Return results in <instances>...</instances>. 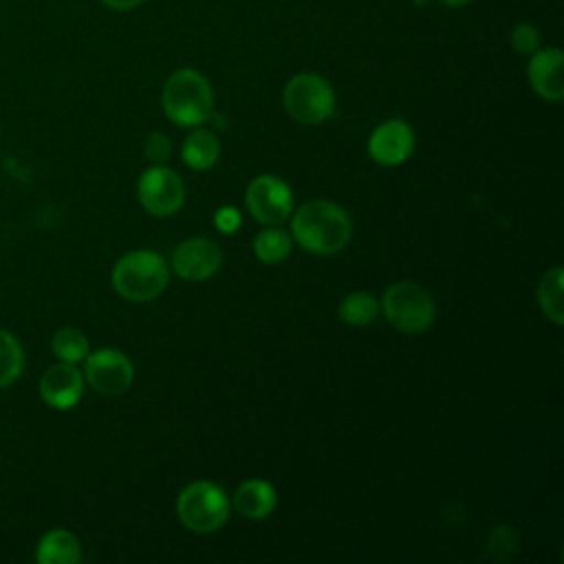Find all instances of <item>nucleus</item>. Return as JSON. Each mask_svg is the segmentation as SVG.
<instances>
[{"label": "nucleus", "instance_id": "obj_1", "mask_svg": "<svg viewBox=\"0 0 564 564\" xmlns=\"http://www.w3.org/2000/svg\"><path fill=\"white\" fill-rule=\"evenodd\" d=\"M352 236L346 209L330 200H306L291 218V238L308 253L330 256L341 251Z\"/></svg>", "mask_w": 564, "mask_h": 564}, {"label": "nucleus", "instance_id": "obj_2", "mask_svg": "<svg viewBox=\"0 0 564 564\" xmlns=\"http://www.w3.org/2000/svg\"><path fill=\"white\" fill-rule=\"evenodd\" d=\"M161 104L172 123L192 128L209 119L214 110V90L198 70L178 68L165 79Z\"/></svg>", "mask_w": 564, "mask_h": 564}, {"label": "nucleus", "instance_id": "obj_3", "mask_svg": "<svg viewBox=\"0 0 564 564\" xmlns=\"http://www.w3.org/2000/svg\"><path fill=\"white\" fill-rule=\"evenodd\" d=\"M170 269L163 256L154 251H130L112 269V286L128 302H150L163 293Z\"/></svg>", "mask_w": 564, "mask_h": 564}, {"label": "nucleus", "instance_id": "obj_4", "mask_svg": "<svg viewBox=\"0 0 564 564\" xmlns=\"http://www.w3.org/2000/svg\"><path fill=\"white\" fill-rule=\"evenodd\" d=\"M386 319L401 333H423L436 317V304L430 291L412 280H399L383 291L379 302Z\"/></svg>", "mask_w": 564, "mask_h": 564}, {"label": "nucleus", "instance_id": "obj_5", "mask_svg": "<svg viewBox=\"0 0 564 564\" xmlns=\"http://www.w3.org/2000/svg\"><path fill=\"white\" fill-rule=\"evenodd\" d=\"M176 516L194 533H214L229 520V498L216 482L196 480L178 494Z\"/></svg>", "mask_w": 564, "mask_h": 564}, {"label": "nucleus", "instance_id": "obj_6", "mask_svg": "<svg viewBox=\"0 0 564 564\" xmlns=\"http://www.w3.org/2000/svg\"><path fill=\"white\" fill-rule=\"evenodd\" d=\"M282 101L289 117L304 126L324 123L335 112V93L330 84L315 73L293 75L284 86Z\"/></svg>", "mask_w": 564, "mask_h": 564}, {"label": "nucleus", "instance_id": "obj_7", "mask_svg": "<svg viewBox=\"0 0 564 564\" xmlns=\"http://www.w3.org/2000/svg\"><path fill=\"white\" fill-rule=\"evenodd\" d=\"M137 198L148 214L172 216L185 200V187L174 170L154 165L139 176Z\"/></svg>", "mask_w": 564, "mask_h": 564}, {"label": "nucleus", "instance_id": "obj_8", "mask_svg": "<svg viewBox=\"0 0 564 564\" xmlns=\"http://www.w3.org/2000/svg\"><path fill=\"white\" fill-rule=\"evenodd\" d=\"M245 203L249 214L262 225H280L293 212L291 187L273 174L256 176L247 185Z\"/></svg>", "mask_w": 564, "mask_h": 564}, {"label": "nucleus", "instance_id": "obj_9", "mask_svg": "<svg viewBox=\"0 0 564 564\" xmlns=\"http://www.w3.org/2000/svg\"><path fill=\"white\" fill-rule=\"evenodd\" d=\"M134 379L132 361L117 348H99L84 359V381L99 394H121Z\"/></svg>", "mask_w": 564, "mask_h": 564}, {"label": "nucleus", "instance_id": "obj_10", "mask_svg": "<svg viewBox=\"0 0 564 564\" xmlns=\"http://www.w3.org/2000/svg\"><path fill=\"white\" fill-rule=\"evenodd\" d=\"M223 264L220 247L209 238L183 240L172 253V269L178 278L200 282L212 278Z\"/></svg>", "mask_w": 564, "mask_h": 564}, {"label": "nucleus", "instance_id": "obj_11", "mask_svg": "<svg viewBox=\"0 0 564 564\" xmlns=\"http://www.w3.org/2000/svg\"><path fill=\"white\" fill-rule=\"evenodd\" d=\"M414 150V130L403 119H388L381 121L370 139H368V152L375 163L379 165H401L410 159Z\"/></svg>", "mask_w": 564, "mask_h": 564}, {"label": "nucleus", "instance_id": "obj_12", "mask_svg": "<svg viewBox=\"0 0 564 564\" xmlns=\"http://www.w3.org/2000/svg\"><path fill=\"white\" fill-rule=\"evenodd\" d=\"M84 394V372L75 364L57 361L40 379V397L55 410H70Z\"/></svg>", "mask_w": 564, "mask_h": 564}, {"label": "nucleus", "instance_id": "obj_13", "mask_svg": "<svg viewBox=\"0 0 564 564\" xmlns=\"http://www.w3.org/2000/svg\"><path fill=\"white\" fill-rule=\"evenodd\" d=\"M562 64L564 55L560 48H538L529 59V82L533 90L546 101H560L564 97Z\"/></svg>", "mask_w": 564, "mask_h": 564}, {"label": "nucleus", "instance_id": "obj_14", "mask_svg": "<svg viewBox=\"0 0 564 564\" xmlns=\"http://www.w3.org/2000/svg\"><path fill=\"white\" fill-rule=\"evenodd\" d=\"M278 505V494L271 482L262 478H249L240 482L234 491V509L249 518V520H260L267 518Z\"/></svg>", "mask_w": 564, "mask_h": 564}, {"label": "nucleus", "instance_id": "obj_15", "mask_svg": "<svg viewBox=\"0 0 564 564\" xmlns=\"http://www.w3.org/2000/svg\"><path fill=\"white\" fill-rule=\"evenodd\" d=\"M40 564H75L82 560V544L68 529H53L44 533L35 546Z\"/></svg>", "mask_w": 564, "mask_h": 564}, {"label": "nucleus", "instance_id": "obj_16", "mask_svg": "<svg viewBox=\"0 0 564 564\" xmlns=\"http://www.w3.org/2000/svg\"><path fill=\"white\" fill-rule=\"evenodd\" d=\"M181 156L192 170H209L220 156L218 137L209 130H194L181 148Z\"/></svg>", "mask_w": 564, "mask_h": 564}, {"label": "nucleus", "instance_id": "obj_17", "mask_svg": "<svg viewBox=\"0 0 564 564\" xmlns=\"http://www.w3.org/2000/svg\"><path fill=\"white\" fill-rule=\"evenodd\" d=\"M562 282H564V273L562 267H553L549 269L540 284H538V304L544 313V317L549 322H553L555 326L564 324V308H562Z\"/></svg>", "mask_w": 564, "mask_h": 564}, {"label": "nucleus", "instance_id": "obj_18", "mask_svg": "<svg viewBox=\"0 0 564 564\" xmlns=\"http://www.w3.org/2000/svg\"><path fill=\"white\" fill-rule=\"evenodd\" d=\"M381 313L379 300L372 293L355 291L339 302V319L348 326H368Z\"/></svg>", "mask_w": 564, "mask_h": 564}, {"label": "nucleus", "instance_id": "obj_19", "mask_svg": "<svg viewBox=\"0 0 564 564\" xmlns=\"http://www.w3.org/2000/svg\"><path fill=\"white\" fill-rule=\"evenodd\" d=\"M291 247H293L291 234H286L278 225H271L269 229H262L253 238V253L264 264L282 262L291 253Z\"/></svg>", "mask_w": 564, "mask_h": 564}, {"label": "nucleus", "instance_id": "obj_20", "mask_svg": "<svg viewBox=\"0 0 564 564\" xmlns=\"http://www.w3.org/2000/svg\"><path fill=\"white\" fill-rule=\"evenodd\" d=\"M51 348L59 361H68V364L84 361L86 355L90 352L86 335L77 328H59L51 339Z\"/></svg>", "mask_w": 564, "mask_h": 564}, {"label": "nucleus", "instance_id": "obj_21", "mask_svg": "<svg viewBox=\"0 0 564 564\" xmlns=\"http://www.w3.org/2000/svg\"><path fill=\"white\" fill-rule=\"evenodd\" d=\"M24 366V352L20 341L0 328V390L11 386Z\"/></svg>", "mask_w": 564, "mask_h": 564}, {"label": "nucleus", "instance_id": "obj_22", "mask_svg": "<svg viewBox=\"0 0 564 564\" xmlns=\"http://www.w3.org/2000/svg\"><path fill=\"white\" fill-rule=\"evenodd\" d=\"M509 42L520 55H533L540 48L542 37L531 22H518L509 33Z\"/></svg>", "mask_w": 564, "mask_h": 564}, {"label": "nucleus", "instance_id": "obj_23", "mask_svg": "<svg viewBox=\"0 0 564 564\" xmlns=\"http://www.w3.org/2000/svg\"><path fill=\"white\" fill-rule=\"evenodd\" d=\"M148 161H152L154 165H161L170 159V152H172V145H170V139L161 132H152L148 139H145V148H143Z\"/></svg>", "mask_w": 564, "mask_h": 564}, {"label": "nucleus", "instance_id": "obj_24", "mask_svg": "<svg viewBox=\"0 0 564 564\" xmlns=\"http://www.w3.org/2000/svg\"><path fill=\"white\" fill-rule=\"evenodd\" d=\"M214 223L220 231L225 234H234L240 227V212L236 207H218L214 214Z\"/></svg>", "mask_w": 564, "mask_h": 564}, {"label": "nucleus", "instance_id": "obj_25", "mask_svg": "<svg viewBox=\"0 0 564 564\" xmlns=\"http://www.w3.org/2000/svg\"><path fill=\"white\" fill-rule=\"evenodd\" d=\"M101 2L115 11H132V9L141 7L145 0H101Z\"/></svg>", "mask_w": 564, "mask_h": 564}, {"label": "nucleus", "instance_id": "obj_26", "mask_svg": "<svg viewBox=\"0 0 564 564\" xmlns=\"http://www.w3.org/2000/svg\"><path fill=\"white\" fill-rule=\"evenodd\" d=\"M445 7H452V9H458V7H465V4H469L471 0H441Z\"/></svg>", "mask_w": 564, "mask_h": 564}]
</instances>
